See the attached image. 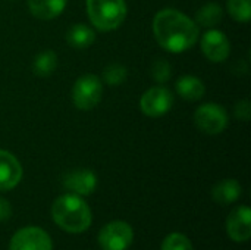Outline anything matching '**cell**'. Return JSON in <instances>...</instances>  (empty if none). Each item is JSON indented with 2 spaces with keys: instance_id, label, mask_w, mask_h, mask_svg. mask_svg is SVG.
I'll list each match as a JSON object with an SVG mask.
<instances>
[{
  "instance_id": "obj_1",
  "label": "cell",
  "mask_w": 251,
  "mask_h": 250,
  "mask_svg": "<svg viewBox=\"0 0 251 250\" xmlns=\"http://www.w3.org/2000/svg\"><path fill=\"white\" fill-rule=\"evenodd\" d=\"M151 27L157 44L174 55L190 50L200 37V27L196 21L172 7L159 10L153 18Z\"/></svg>"
},
{
  "instance_id": "obj_2",
  "label": "cell",
  "mask_w": 251,
  "mask_h": 250,
  "mask_svg": "<svg viewBox=\"0 0 251 250\" xmlns=\"http://www.w3.org/2000/svg\"><path fill=\"white\" fill-rule=\"evenodd\" d=\"M53 221L69 234H81L91 225V211L82 196L66 193L51 206Z\"/></svg>"
},
{
  "instance_id": "obj_3",
  "label": "cell",
  "mask_w": 251,
  "mask_h": 250,
  "mask_svg": "<svg viewBox=\"0 0 251 250\" xmlns=\"http://www.w3.org/2000/svg\"><path fill=\"white\" fill-rule=\"evenodd\" d=\"M85 9L91 25L103 32L118 29L128 13L125 0H85Z\"/></svg>"
},
{
  "instance_id": "obj_4",
  "label": "cell",
  "mask_w": 251,
  "mask_h": 250,
  "mask_svg": "<svg viewBox=\"0 0 251 250\" xmlns=\"http://www.w3.org/2000/svg\"><path fill=\"white\" fill-rule=\"evenodd\" d=\"M72 103L79 111H91L94 109L103 96V84L101 80L94 74L81 75L74 87H72Z\"/></svg>"
},
{
  "instance_id": "obj_5",
  "label": "cell",
  "mask_w": 251,
  "mask_h": 250,
  "mask_svg": "<svg viewBox=\"0 0 251 250\" xmlns=\"http://www.w3.org/2000/svg\"><path fill=\"white\" fill-rule=\"evenodd\" d=\"M196 127L209 136H218L225 131L229 124V116L226 109L219 103H204L199 106L194 112Z\"/></svg>"
},
{
  "instance_id": "obj_6",
  "label": "cell",
  "mask_w": 251,
  "mask_h": 250,
  "mask_svg": "<svg viewBox=\"0 0 251 250\" xmlns=\"http://www.w3.org/2000/svg\"><path fill=\"white\" fill-rule=\"evenodd\" d=\"M97 240L103 250H126L134 240V230L125 221H113L100 230Z\"/></svg>"
},
{
  "instance_id": "obj_7",
  "label": "cell",
  "mask_w": 251,
  "mask_h": 250,
  "mask_svg": "<svg viewBox=\"0 0 251 250\" xmlns=\"http://www.w3.org/2000/svg\"><path fill=\"white\" fill-rule=\"evenodd\" d=\"M174 105V94L163 85H154L143 93L140 109L149 118H160L166 115Z\"/></svg>"
},
{
  "instance_id": "obj_8",
  "label": "cell",
  "mask_w": 251,
  "mask_h": 250,
  "mask_svg": "<svg viewBox=\"0 0 251 250\" xmlns=\"http://www.w3.org/2000/svg\"><path fill=\"white\" fill-rule=\"evenodd\" d=\"M200 38L203 55L213 63L225 62L231 55V41L226 34L216 28H209Z\"/></svg>"
},
{
  "instance_id": "obj_9",
  "label": "cell",
  "mask_w": 251,
  "mask_h": 250,
  "mask_svg": "<svg viewBox=\"0 0 251 250\" xmlns=\"http://www.w3.org/2000/svg\"><path fill=\"white\" fill-rule=\"evenodd\" d=\"M9 250H53V243L43 228L24 227L12 236Z\"/></svg>"
},
{
  "instance_id": "obj_10",
  "label": "cell",
  "mask_w": 251,
  "mask_h": 250,
  "mask_svg": "<svg viewBox=\"0 0 251 250\" xmlns=\"http://www.w3.org/2000/svg\"><path fill=\"white\" fill-rule=\"evenodd\" d=\"M226 233L237 243H244L250 239L251 211L247 205H241L231 211L226 218Z\"/></svg>"
},
{
  "instance_id": "obj_11",
  "label": "cell",
  "mask_w": 251,
  "mask_h": 250,
  "mask_svg": "<svg viewBox=\"0 0 251 250\" xmlns=\"http://www.w3.org/2000/svg\"><path fill=\"white\" fill-rule=\"evenodd\" d=\"M22 165L9 150L0 149V192L15 189L22 180Z\"/></svg>"
},
{
  "instance_id": "obj_12",
  "label": "cell",
  "mask_w": 251,
  "mask_h": 250,
  "mask_svg": "<svg viewBox=\"0 0 251 250\" xmlns=\"http://www.w3.org/2000/svg\"><path fill=\"white\" fill-rule=\"evenodd\" d=\"M63 186L66 190H69V193L78 196H90L97 187V175L94 171L87 168L75 169L63 177Z\"/></svg>"
},
{
  "instance_id": "obj_13",
  "label": "cell",
  "mask_w": 251,
  "mask_h": 250,
  "mask_svg": "<svg viewBox=\"0 0 251 250\" xmlns=\"http://www.w3.org/2000/svg\"><path fill=\"white\" fill-rule=\"evenodd\" d=\"M175 90L178 96L187 102H197L203 99L206 93L204 83L194 75H182L175 83Z\"/></svg>"
},
{
  "instance_id": "obj_14",
  "label": "cell",
  "mask_w": 251,
  "mask_h": 250,
  "mask_svg": "<svg viewBox=\"0 0 251 250\" xmlns=\"http://www.w3.org/2000/svg\"><path fill=\"white\" fill-rule=\"evenodd\" d=\"M68 0H28V9L37 19L50 21L57 18L66 7Z\"/></svg>"
},
{
  "instance_id": "obj_15",
  "label": "cell",
  "mask_w": 251,
  "mask_h": 250,
  "mask_svg": "<svg viewBox=\"0 0 251 250\" xmlns=\"http://www.w3.org/2000/svg\"><path fill=\"white\" fill-rule=\"evenodd\" d=\"M241 184L237 180L226 178L216 183L212 189V199L219 205H231L241 196Z\"/></svg>"
},
{
  "instance_id": "obj_16",
  "label": "cell",
  "mask_w": 251,
  "mask_h": 250,
  "mask_svg": "<svg viewBox=\"0 0 251 250\" xmlns=\"http://www.w3.org/2000/svg\"><path fill=\"white\" fill-rule=\"evenodd\" d=\"M66 41L74 49L78 50L88 49L96 41V31L87 24L82 22L74 24L66 32Z\"/></svg>"
},
{
  "instance_id": "obj_17",
  "label": "cell",
  "mask_w": 251,
  "mask_h": 250,
  "mask_svg": "<svg viewBox=\"0 0 251 250\" xmlns=\"http://www.w3.org/2000/svg\"><path fill=\"white\" fill-rule=\"evenodd\" d=\"M224 18V9L221 7V4L215 3V1H210V3H206L203 4L197 13H196V24L199 27H203V28H215L221 24Z\"/></svg>"
},
{
  "instance_id": "obj_18",
  "label": "cell",
  "mask_w": 251,
  "mask_h": 250,
  "mask_svg": "<svg viewBox=\"0 0 251 250\" xmlns=\"http://www.w3.org/2000/svg\"><path fill=\"white\" fill-rule=\"evenodd\" d=\"M57 68V55L53 50L40 52L32 62V71L37 77H50Z\"/></svg>"
},
{
  "instance_id": "obj_19",
  "label": "cell",
  "mask_w": 251,
  "mask_h": 250,
  "mask_svg": "<svg viewBox=\"0 0 251 250\" xmlns=\"http://www.w3.org/2000/svg\"><path fill=\"white\" fill-rule=\"evenodd\" d=\"M226 9L237 22H249L251 19V0H226Z\"/></svg>"
},
{
  "instance_id": "obj_20",
  "label": "cell",
  "mask_w": 251,
  "mask_h": 250,
  "mask_svg": "<svg viewBox=\"0 0 251 250\" xmlns=\"http://www.w3.org/2000/svg\"><path fill=\"white\" fill-rule=\"evenodd\" d=\"M126 78H128V69L121 63H109L103 69V80L110 87H118L124 84Z\"/></svg>"
},
{
  "instance_id": "obj_21",
  "label": "cell",
  "mask_w": 251,
  "mask_h": 250,
  "mask_svg": "<svg viewBox=\"0 0 251 250\" xmlns=\"http://www.w3.org/2000/svg\"><path fill=\"white\" fill-rule=\"evenodd\" d=\"M150 74L151 78L159 83V84H165L169 81V78L172 77V65L166 60V59H156L151 63L150 68Z\"/></svg>"
},
{
  "instance_id": "obj_22",
  "label": "cell",
  "mask_w": 251,
  "mask_h": 250,
  "mask_svg": "<svg viewBox=\"0 0 251 250\" xmlns=\"http://www.w3.org/2000/svg\"><path fill=\"white\" fill-rule=\"evenodd\" d=\"M162 250H194L190 239L181 233H172L165 237Z\"/></svg>"
},
{
  "instance_id": "obj_23",
  "label": "cell",
  "mask_w": 251,
  "mask_h": 250,
  "mask_svg": "<svg viewBox=\"0 0 251 250\" xmlns=\"http://www.w3.org/2000/svg\"><path fill=\"white\" fill-rule=\"evenodd\" d=\"M234 113H235V118L238 121H243V122H247L250 121L251 118V103L249 100H240L235 103V108H234Z\"/></svg>"
},
{
  "instance_id": "obj_24",
  "label": "cell",
  "mask_w": 251,
  "mask_h": 250,
  "mask_svg": "<svg viewBox=\"0 0 251 250\" xmlns=\"http://www.w3.org/2000/svg\"><path fill=\"white\" fill-rule=\"evenodd\" d=\"M10 217H12V206L4 197L0 196V222L7 221Z\"/></svg>"
}]
</instances>
